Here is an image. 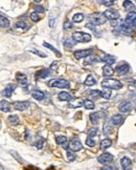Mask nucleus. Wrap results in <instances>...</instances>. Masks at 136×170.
Returning <instances> with one entry per match:
<instances>
[{
    "label": "nucleus",
    "mask_w": 136,
    "mask_h": 170,
    "mask_svg": "<svg viewBox=\"0 0 136 170\" xmlns=\"http://www.w3.org/2000/svg\"><path fill=\"white\" fill-rule=\"evenodd\" d=\"M107 20L104 14H99V15H93L92 16V23H94L95 25H101V24H104Z\"/></svg>",
    "instance_id": "9d476101"
},
{
    "label": "nucleus",
    "mask_w": 136,
    "mask_h": 170,
    "mask_svg": "<svg viewBox=\"0 0 136 170\" xmlns=\"http://www.w3.org/2000/svg\"><path fill=\"white\" fill-rule=\"evenodd\" d=\"M84 84L86 85V86H93V85L96 84V80L94 79L93 76L89 75V76H87V78H86V80H85Z\"/></svg>",
    "instance_id": "393cba45"
},
{
    "label": "nucleus",
    "mask_w": 136,
    "mask_h": 170,
    "mask_svg": "<svg viewBox=\"0 0 136 170\" xmlns=\"http://www.w3.org/2000/svg\"><path fill=\"white\" fill-rule=\"evenodd\" d=\"M86 144L88 145V146H90V147H93L94 145H95V142H94V140L92 139V138L88 137V138H87V140H86Z\"/></svg>",
    "instance_id": "c03bdc74"
},
{
    "label": "nucleus",
    "mask_w": 136,
    "mask_h": 170,
    "mask_svg": "<svg viewBox=\"0 0 136 170\" xmlns=\"http://www.w3.org/2000/svg\"><path fill=\"white\" fill-rule=\"evenodd\" d=\"M102 86L106 88H110V89H115L118 90L122 87V83L120 81L116 80V79H105V80L102 82Z\"/></svg>",
    "instance_id": "f257e3e1"
},
{
    "label": "nucleus",
    "mask_w": 136,
    "mask_h": 170,
    "mask_svg": "<svg viewBox=\"0 0 136 170\" xmlns=\"http://www.w3.org/2000/svg\"><path fill=\"white\" fill-rule=\"evenodd\" d=\"M34 1H36V2H40L41 0H34Z\"/></svg>",
    "instance_id": "13d9d810"
},
{
    "label": "nucleus",
    "mask_w": 136,
    "mask_h": 170,
    "mask_svg": "<svg viewBox=\"0 0 136 170\" xmlns=\"http://www.w3.org/2000/svg\"><path fill=\"white\" fill-rule=\"evenodd\" d=\"M15 26H16L17 28H23L24 31H26L28 28V25L24 21H18L16 24H15Z\"/></svg>",
    "instance_id": "c9c22d12"
},
{
    "label": "nucleus",
    "mask_w": 136,
    "mask_h": 170,
    "mask_svg": "<svg viewBox=\"0 0 136 170\" xmlns=\"http://www.w3.org/2000/svg\"><path fill=\"white\" fill-rule=\"evenodd\" d=\"M92 54L91 48H88V50H75L74 52V58L77 60L83 59V58H87Z\"/></svg>",
    "instance_id": "20e7f679"
},
{
    "label": "nucleus",
    "mask_w": 136,
    "mask_h": 170,
    "mask_svg": "<svg viewBox=\"0 0 136 170\" xmlns=\"http://www.w3.org/2000/svg\"><path fill=\"white\" fill-rule=\"evenodd\" d=\"M125 121V117L120 113H117V115H114V116L111 118V123H112L114 126H118L122 125Z\"/></svg>",
    "instance_id": "9b49d317"
},
{
    "label": "nucleus",
    "mask_w": 136,
    "mask_h": 170,
    "mask_svg": "<svg viewBox=\"0 0 136 170\" xmlns=\"http://www.w3.org/2000/svg\"><path fill=\"white\" fill-rule=\"evenodd\" d=\"M99 3L106 5V6H111L115 3V0H99Z\"/></svg>",
    "instance_id": "58836bf2"
},
{
    "label": "nucleus",
    "mask_w": 136,
    "mask_h": 170,
    "mask_svg": "<svg viewBox=\"0 0 136 170\" xmlns=\"http://www.w3.org/2000/svg\"><path fill=\"white\" fill-rule=\"evenodd\" d=\"M101 97H103L104 99L109 100L111 97H112V94H111V89L110 88H104L103 90L101 91Z\"/></svg>",
    "instance_id": "a878e982"
},
{
    "label": "nucleus",
    "mask_w": 136,
    "mask_h": 170,
    "mask_svg": "<svg viewBox=\"0 0 136 170\" xmlns=\"http://www.w3.org/2000/svg\"><path fill=\"white\" fill-rule=\"evenodd\" d=\"M43 46H44V47H47V48H49V50H52V52H54V54H56V55H57V56H58V57H61V56H62V55H61V53H60L59 50H57V48H54V47L52 46V45H50L49 43L44 42V43H43Z\"/></svg>",
    "instance_id": "2f4dec72"
},
{
    "label": "nucleus",
    "mask_w": 136,
    "mask_h": 170,
    "mask_svg": "<svg viewBox=\"0 0 136 170\" xmlns=\"http://www.w3.org/2000/svg\"><path fill=\"white\" fill-rule=\"evenodd\" d=\"M89 96L93 99H97V98L101 97V91L99 90H90Z\"/></svg>",
    "instance_id": "e433bc0d"
},
{
    "label": "nucleus",
    "mask_w": 136,
    "mask_h": 170,
    "mask_svg": "<svg viewBox=\"0 0 136 170\" xmlns=\"http://www.w3.org/2000/svg\"><path fill=\"white\" fill-rule=\"evenodd\" d=\"M129 71H130V65L128 63H126V62L120 64V65L116 67V69H115V71L120 76H124L126 75V73H128Z\"/></svg>",
    "instance_id": "6e6552de"
},
{
    "label": "nucleus",
    "mask_w": 136,
    "mask_h": 170,
    "mask_svg": "<svg viewBox=\"0 0 136 170\" xmlns=\"http://www.w3.org/2000/svg\"><path fill=\"white\" fill-rule=\"evenodd\" d=\"M9 26V20L6 18V17L0 15V27L6 28Z\"/></svg>",
    "instance_id": "bb28decb"
},
{
    "label": "nucleus",
    "mask_w": 136,
    "mask_h": 170,
    "mask_svg": "<svg viewBox=\"0 0 136 170\" xmlns=\"http://www.w3.org/2000/svg\"><path fill=\"white\" fill-rule=\"evenodd\" d=\"M48 76H49V69H47V68L40 69V71L36 73V77H37V78H40V79H44V78H46V77H48Z\"/></svg>",
    "instance_id": "aec40b11"
},
{
    "label": "nucleus",
    "mask_w": 136,
    "mask_h": 170,
    "mask_svg": "<svg viewBox=\"0 0 136 170\" xmlns=\"http://www.w3.org/2000/svg\"><path fill=\"white\" fill-rule=\"evenodd\" d=\"M17 81H18L19 83H20V85L21 86H23V87H25L26 85H27V77H26L24 73H17Z\"/></svg>",
    "instance_id": "dca6fc26"
},
{
    "label": "nucleus",
    "mask_w": 136,
    "mask_h": 170,
    "mask_svg": "<svg viewBox=\"0 0 136 170\" xmlns=\"http://www.w3.org/2000/svg\"><path fill=\"white\" fill-rule=\"evenodd\" d=\"M31 19L34 22H38L39 20H40V17H39V15H38L37 12H35V13H31Z\"/></svg>",
    "instance_id": "37998d69"
},
{
    "label": "nucleus",
    "mask_w": 136,
    "mask_h": 170,
    "mask_svg": "<svg viewBox=\"0 0 136 170\" xmlns=\"http://www.w3.org/2000/svg\"><path fill=\"white\" fill-rule=\"evenodd\" d=\"M56 142L59 145H62V146L66 147V144H67V138H66L65 135H57Z\"/></svg>",
    "instance_id": "cd10ccee"
},
{
    "label": "nucleus",
    "mask_w": 136,
    "mask_h": 170,
    "mask_svg": "<svg viewBox=\"0 0 136 170\" xmlns=\"http://www.w3.org/2000/svg\"><path fill=\"white\" fill-rule=\"evenodd\" d=\"M9 153L12 154V156H14V158H16V160H17V161H18L19 163H21V164H22V163H23V158H21V156H19V154H18V153H17L16 151H14V150H11V151H9Z\"/></svg>",
    "instance_id": "4c0bfd02"
},
{
    "label": "nucleus",
    "mask_w": 136,
    "mask_h": 170,
    "mask_svg": "<svg viewBox=\"0 0 136 170\" xmlns=\"http://www.w3.org/2000/svg\"><path fill=\"white\" fill-rule=\"evenodd\" d=\"M118 108H120V112H124V113L129 112V111L132 109V104H131V102H129V101H124L120 104Z\"/></svg>",
    "instance_id": "f8f14e48"
},
{
    "label": "nucleus",
    "mask_w": 136,
    "mask_h": 170,
    "mask_svg": "<svg viewBox=\"0 0 136 170\" xmlns=\"http://www.w3.org/2000/svg\"><path fill=\"white\" fill-rule=\"evenodd\" d=\"M97 128L96 127H93V128H91V129L89 130V132H88V137H90V138H93V137H95L96 135H97Z\"/></svg>",
    "instance_id": "79ce46f5"
},
{
    "label": "nucleus",
    "mask_w": 136,
    "mask_h": 170,
    "mask_svg": "<svg viewBox=\"0 0 136 170\" xmlns=\"http://www.w3.org/2000/svg\"><path fill=\"white\" fill-rule=\"evenodd\" d=\"M31 52L33 53V54L38 55V56L42 57V58H45V57H46V55H45V54H43V53H41L40 50H31Z\"/></svg>",
    "instance_id": "49530a36"
},
{
    "label": "nucleus",
    "mask_w": 136,
    "mask_h": 170,
    "mask_svg": "<svg viewBox=\"0 0 136 170\" xmlns=\"http://www.w3.org/2000/svg\"><path fill=\"white\" fill-rule=\"evenodd\" d=\"M103 73L106 77H111V76L114 73V69L111 67V65H107V64H106L103 67Z\"/></svg>",
    "instance_id": "412c9836"
},
{
    "label": "nucleus",
    "mask_w": 136,
    "mask_h": 170,
    "mask_svg": "<svg viewBox=\"0 0 136 170\" xmlns=\"http://www.w3.org/2000/svg\"><path fill=\"white\" fill-rule=\"evenodd\" d=\"M31 96H33L34 99L38 100V101H41V100L44 99V92L41 91V90H34L31 92Z\"/></svg>",
    "instance_id": "5701e85b"
},
{
    "label": "nucleus",
    "mask_w": 136,
    "mask_h": 170,
    "mask_svg": "<svg viewBox=\"0 0 136 170\" xmlns=\"http://www.w3.org/2000/svg\"><path fill=\"white\" fill-rule=\"evenodd\" d=\"M84 106L86 109H94V107H95V105H94V103L91 101V100L87 99L84 101Z\"/></svg>",
    "instance_id": "f704fd0d"
},
{
    "label": "nucleus",
    "mask_w": 136,
    "mask_h": 170,
    "mask_svg": "<svg viewBox=\"0 0 136 170\" xmlns=\"http://www.w3.org/2000/svg\"><path fill=\"white\" fill-rule=\"evenodd\" d=\"M122 6L126 11L128 12H135V5L130 1V0H125L124 3H122Z\"/></svg>",
    "instance_id": "a211bd4d"
},
{
    "label": "nucleus",
    "mask_w": 136,
    "mask_h": 170,
    "mask_svg": "<svg viewBox=\"0 0 136 170\" xmlns=\"http://www.w3.org/2000/svg\"><path fill=\"white\" fill-rule=\"evenodd\" d=\"M31 103L28 101H22V102H15L14 103V108L16 110H19V111H22V110H25L29 107Z\"/></svg>",
    "instance_id": "1a4fd4ad"
},
{
    "label": "nucleus",
    "mask_w": 136,
    "mask_h": 170,
    "mask_svg": "<svg viewBox=\"0 0 136 170\" xmlns=\"http://www.w3.org/2000/svg\"><path fill=\"white\" fill-rule=\"evenodd\" d=\"M9 121L12 125H18L20 123V120H19L18 116H15V115H12V116L9 117Z\"/></svg>",
    "instance_id": "72a5a7b5"
},
{
    "label": "nucleus",
    "mask_w": 136,
    "mask_h": 170,
    "mask_svg": "<svg viewBox=\"0 0 136 170\" xmlns=\"http://www.w3.org/2000/svg\"><path fill=\"white\" fill-rule=\"evenodd\" d=\"M72 39L75 42H89L91 40V35L83 32H75L72 35Z\"/></svg>",
    "instance_id": "7ed1b4c3"
},
{
    "label": "nucleus",
    "mask_w": 136,
    "mask_h": 170,
    "mask_svg": "<svg viewBox=\"0 0 136 170\" xmlns=\"http://www.w3.org/2000/svg\"><path fill=\"white\" fill-rule=\"evenodd\" d=\"M131 83H132V85H133V86H135V87H136V80H131Z\"/></svg>",
    "instance_id": "5fc2aeb1"
},
{
    "label": "nucleus",
    "mask_w": 136,
    "mask_h": 170,
    "mask_svg": "<svg viewBox=\"0 0 136 170\" xmlns=\"http://www.w3.org/2000/svg\"><path fill=\"white\" fill-rule=\"evenodd\" d=\"M66 153H67L68 160H69V161H73L75 158V154L73 153V151L70 150L69 148H67V150H66Z\"/></svg>",
    "instance_id": "a19ab883"
},
{
    "label": "nucleus",
    "mask_w": 136,
    "mask_h": 170,
    "mask_svg": "<svg viewBox=\"0 0 136 170\" xmlns=\"http://www.w3.org/2000/svg\"><path fill=\"white\" fill-rule=\"evenodd\" d=\"M101 61H103L104 63H106L107 65H112L116 60H115V57L111 56V55H105L101 59Z\"/></svg>",
    "instance_id": "f3484780"
},
{
    "label": "nucleus",
    "mask_w": 136,
    "mask_h": 170,
    "mask_svg": "<svg viewBox=\"0 0 136 170\" xmlns=\"http://www.w3.org/2000/svg\"><path fill=\"white\" fill-rule=\"evenodd\" d=\"M120 165L124 170H132V163L129 158L125 156L120 160Z\"/></svg>",
    "instance_id": "ddd939ff"
},
{
    "label": "nucleus",
    "mask_w": 136,
    "mask_h": 170,
    "mask_svg": "<svg viewBox=\"0 0 136 170\" xmlns=\"http://www.w3.org/2000/svg\"><path fill=\"white\" fill-rule=\"evenodd\" d=\"M83 105H84V101H82L81 99L71 100V102L69 103V107H72V108H77V107H81Z\"/></svg>",
    "instance_id": "4be33fe9"
},
{
    "label": "nucleus",
    "mask_w": 136,
    "mask_h": 170,
    "mask_svg": "<svg viewBox=\"0 0 136 170\" xmlns=\"http://www.w3.org/2000/svg\"><path fill=\"white\" fill-rule=\"evenodd\" d=\"M56 67H57V63H52V66H50V68H52V69H57Z\"/></svg>",
    "instance_id": "864d4df0"
},
{
    "label": "nucleus",
    "mask_w": 136,
    "mask_h": 170,
    "mask_svg": "<svg viewBox=\"0 0 136 170\" xmlns=\"http://www.w3.org/2000/svg\"><path fill=\"white\" fill-rule=\"evenodd\" d=\"M133 25H134V26H135V27H136V19H135V20H134V22H133Z\"/></svg>",
    "instance_id": "4d7b16f0"
},
{
    "label": "nucleus",
    "mask_w": 136,
    "mask_h": 170,
    "mask_svg": "<svg viewBox=\"0 0 136 170\" xmlns=\"http://www.w3.org/2000/svg\"><path fill=\"white\" fill-rule=\"evenodd\" d=\"M101 61V58L99 56H91L90 55L89 57H87V60L85 61V64H91V63H95V62H99Z\"/></svg>",
    "instance_id": "c85d7f7f"
},
{
    "label": "nucleus",
    "mask_w": 136,
    "mask_h": 170,
    "mask_svg": "<svg viewBox=\"0 0 136 170\" xmlns=\"http://www.w3.org/2000/svg\"><path fill=\"white\" fill-rule=\"evenodd\" d=\"M15 88H16V85L14 84H9L6 86V88H4V89L2 90V96H4V97H12V94L13 91L15 90Z\"/></svg>",
    "instance_id": "4468645a"
},
{
    "label": "nucleus",
    "mask_w": 136,
    "mask_h": 170,
    "mask_svg": "<svg viewBox=\"0 0 136 170\" xmlns=\"http://www.w3.org/2000/svg\"><path fill=\"white\" fill-rule=\"evenodd\" d=\"M0 110L1 111H5V112H7V111L11 110V107H9V103L7 101H5V100H3V101L0 102Z\"/></svg>",
    "instance_id": "c756f323"
},
{
    "label": "nucleus",
    "mask_w": 136,
    "mask_h": 170,
    "mask_svg": "<svg viewBox=\"0 0 136 170\" xmlns=\"http://www.w3.org/2000/svg\"><path fill=\"white\" fill-rule=\"evenodd\" d=\"M135 19H136V12H130L128 13L127 17L125 19V23L127 24L128 26H131Z\"/></svg>",
    "instance_id": "2eb2a0df"
},
{
    "label": "nucleus",
    "mask_w": 136,
    "mask_h": 170,
    "mask_svg": "<svg viewBox=\"0 0 136 170\" xmlns=\"http://www.w3.org/2000/svg\"><path fill=\"white\" fill-rule=\"evenodd\" d=\"M104 133H105V135L108 133V125H106V124L105 126H104Z\"/></svg>",
    "instance_id": "3c124183"
},
{
    "label": "nucleus",
    "mask_w": 136,
    "mask_h": 170,
    "mask_svg": "<svg viewBox=\"0 0 136 170\" xmlns=\"http://www.w3.org/2000/svg\"><path fill=\"white\" fill-rule=\"evenodd\" d=\"M83 20H84V15L81 14V13H77V14H75L74 16L72 17V21L75 22V23H80Z\"/></svg>",
    "instance_id": "473e14b6"
},
{
    "label": "nucleus",
    "mask_w": 136,
    "mask_h": 170,
    "mask_svg": "<svg viewBox=\"0 0 136 170\" xmlns=\"http://www.w3.org/2000/svg\"><path fill=\"white\" fill-rule=\"evenodd\" d=\"M35 9H36V12H37V13H43V12H44V7H43L42 5H36Z\"/></svg>",
    "instance_id": "09e8293b"
},
{
    "label": "nucleus",
    "mask_w": 136,
    "mask_h": 170,
    "mask_svg": "<svg viewBox=\"0 0 136 170\" xmlns=\"http://www.w3.org/2000/svg\"><path fill=\"white\" fill-rule=\"evenodd\" d=\"M97 161H99L101 164H104V165H106V164H109L111 163L113 161V156L111 153H109V152H104V153H102L101 156L97 158Z\"/></svg>",
    "instance_id": "423d86ee"
},
{
    "label": "nucleus",
    "mask_w": 136,
    "mask_h": 170,
    "mask_svg": "<svg viewBox=\"0 0 136 170\" xmlns=\"http://www.w3.org/2000/svg\"><path fill=\"white\" fill-rule=\"evenodd\" d=\"M58 98H59L61 101H71L72 100V97L69 92L66 91H61L59 94H58Z\"/></svg>",
    "instance_id": "6ab92c4d"
},
{
    "label": "nucleus",
    "mask_w": 136,
    "mask_h": 170,
    "mask_svg": "<svg viewBox=\"0 0 136 170\" xmlns=\"http://www.w3.org/2000/svg\"><path fill=\"white\" fill-rule=\"evenodd\" d=\"M0 170H7V169H5V168L2 167V166H0Z\"/></svg>",
    "instance_id": "6e6d98bb"
},
{
    "label": "nucleus",
    "mask_w": 136,
    "mask_h": 170,
    "mask_svg": "<svg viewBox=\"0 0 136 170\" xmlns=\"http://www.w3.org/2000/svg\"><path fill=\"white\" fill-rule=\"evenodd\" d=\"M43 144H44V140L40 139L38 142H36V147H37L38 149H41L43 147Z\"/></svg>",
    "instance_id": "a18cd8bd"
},
{
    "label": "nucleus",
    "mask_w": 136,
    "mask_h": 170,
    "mask_svg": "<svg viewBox=\"0 0 136 170\" xmlns=\"http://www.w3.org/2000/svg\"><path fill=\"white\" fill-rule=\"evenodd\" d=\"M90 121H91V123H93V124H96V123L99 122V112H92L90 113Z\"/></svg>",
    "instance_id": "7c9ffc66"
},
{
    "label": "nucleus",
    "mask_w": 136,
    "mask_h": 170,
    "mask_svg": "<svg viewBox=\"0 0 136 170\" xmlns=\"http://www.w3.org/2000/svg\"><path fill=\"white\" fill-rule=\"evenodd\" d=\"M112 145V141L109 139H105L103 140V141L101 142V145H99V148L102 149V150H106L107 148H109V147Z\"/></svg>",
    "instance_id": "b1692460"
},
{
    "label": "nucleus",
    "mask_w": 136,
    "mask_h": 170,
    "mask_svg": "<svg viewBox=\"0 0 136 170\" xmlns=\"http://www.w3.org/2000/svg\"><path fill=\"white\" fill-rule=\"evenodd\" d=\"M54 22H56V19H54V18H52V17H50V18H49V27H50V28H52V27H54Z\"/></svg>",
    "instance_id": "8fccbe9b"
},
{
    "label": "nucleus",
    "mask_w": 136,
    "mask_h": 170,
    "mask_svg": "<svg viewBox=\"0 0 136 170\" xmlns=\"http://www.w3.org/2000/svg\"><path fill=\"white\" fill-rule=\"evenodd\" d=\"M104 16L112 21V20L120 19V13L116 9H106L105 12H104Z\"/></svg>",
    "instance_id": "39448f33"
},
{
    "label": "nucleus",
    "mask_w": 136,
    "mask_h": 170,
    "mask_svg": "<svg viewBox=\"0 0 136 170\" xmlns=\"http://www.w3.org/2000/svg\"><path fill=\"white\" fill-rule=\"evenodd\" d=\"M101 170H112V168L109 167V166H105V167H103Z\"/></svg>",
    "instance_id": "603ef678"
},
{
    "label": "nucleus",
    "mask_w": 136,
    "mask_h": 170,
    "mask_svg": "<svg viewBox=\"0 0 136 170\" xmlns=\"http://www.w3.org/2000/svg\"><path fill=\"white\" fill-rule=\"evenodd\" d=\"M68 148L72 151H80L83 148L82 143L80 142V140L77 139H72L70 141V143L68 144Z\"/></svg>",
    "instance_id": "0eeeda50"
},
{
    "label": "nucleus",
    "mask_w": 136,
    "mask_h": 170,
    "mask_svg": "<svg viewBox=\"0 0 136 170\" xmlns=\"http://www.w3.org/2000/svg\"><path fill=\"white\" fill-rule=\"evenodd\" d=\"M75 41L73 40L72 38H71V39H65V40H64V45H65V46H67V47H72L73 45L75 44Z\"/></svg>",
    "instance_id": "ea45409f"
},
{
    "label": "nucleus",
    "mask_w": 136,
    "mask_h": 170,
    "mask_svg": "<svg viewBox=\"0 0 136 170\" xmlns=\"http://www.w3.org/2000/svg\"><path fill=\"white\" fill-rule=\"evenodd\" d=\"M73 26H72V23H71L70 21H65L64 22V28H65V30H69V28H72Z\"/></svg>",
    "instance_id": "de8ad7c7"
},
{
    "label": "nucleus",
    "mask_w": 136,
    "mask_h": 170,
    "mask_svg": "<svg viewBox=\"0 0 136 170\" xmlns=\"http://www.w3.org/2000/svg\"><path fill=\"white\" fill-rule=\"evenodd\" d=\"M50 87H58V88H69L70 84L65 79H52L48 82Z\"/></svg>",
    "instance_id": "f03ea898"
}]
</instances>
